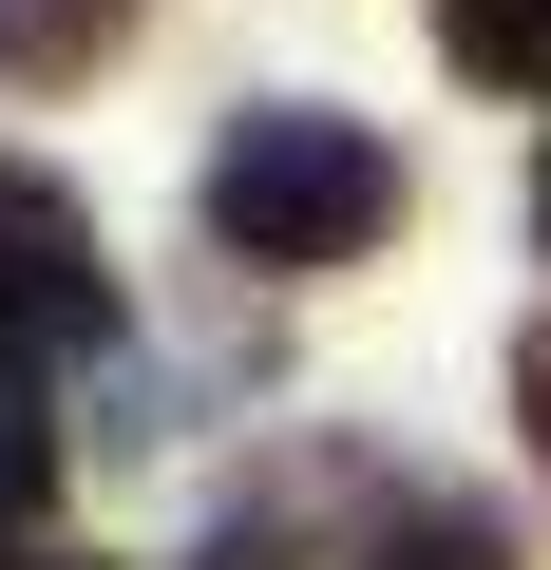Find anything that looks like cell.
Segmentation results:
<instances>
[{
	"mask_svg": "<svg viewBox=\"0 0 551 570\" xmlns=\"http://www.w3.org/2000/svg\"><path fill=\"white\" fill-rule=\"evenodd\" d=\"M400 228V153L324 96H247L209 134V247L228 266H362Z\"/></svg>",
	"mask_w": 551,
	"mask_h": 570,
	"instance_id": "obj_1",
	"label": "cell"
},
{
	"mask_svg": "<svg viewBox=\"0 0 551 570\" xmlns=\"http://www.w3.org/2000/svg\"><path fill=\"white\" fill-rule=\"evenodd\" d=\"M0 343H39V362H96V343H115L96 209H77L58 171H0Z\"/></svg>",
	"mask_w": 551,
	"mask_h": 570,
	"instance_id": "obj_2",
	"label": "cell"
},
{
	"mask_svg": "<svg viewBox=\"0 0 551 570\" xmlns=\"http://www.w3.org/2000/svg\"><path fill=\"white\" fill-rule=\"evenodd\" d=\"M362 570H513V513H475V494H381Z\"/></svg>",
	"mask_w": 551,
	"mask_h": 570,
	"instance_id": "obj_3",
	"label": "cell"
},
{
	"mask_svg": "<svg viewBox=\"0 0 551 570\" xmlns=\"http://www.w3.org/2000/svg\"><path fill=\"white\" fill-rule=\"evenodd\" d=\"M437 58L494 96H551V0H437Z\"/></svg>",
	"mask_w": 551,
	"mask_h": 570,
	"instance_id": "obj_4",
	"label": "cell"
},
{
	"mask_svg": "<svg viewBox=\"0 0 551 570\" xmlns=\"http://www.w3.org/2000/svg\"><path fill=\"white\" fill-rule=\"evenodd\" d=\"M134 39V0H0V77H96Z\"/></svg>",
	"mask_w": 551,
	"mask_h": 570,
	"instance_id": "obj_5",
	"label": "cell"
},
{
	"mask_svg": "<svg viewBox=\"0 0 551 570\" xmlns=\"http://www.w3.org/2000/svg\"><path fill=\"white\" fill-rule=\"evenodd\" d=\"M39 513H58V438H39L20 400H0V570L39 551Z\"/></svg>",
	"mask_w": 551,
	"mask_h": 570,
	"instance_id": "obj_6",
	"label": "cell"
},
{
	"mask_svg": "<svg viewBox=\"0 0 551 570\" xmlns=\"http://www.w3.org/2000/svg\"><path fill=\"white\" fill-rule=\"evenodd\" d=\"M513 419H532V475H551V324L513 343Z\"/></svg>",
	"mask_w": 551,
	"mask_h": 570,
	"instance_id": "obj_7",
	"label": "cell"
},
{
	"mask_svg": "<svg viewBox=\"0 0 551 570\" xmlns=\"http://www.w3.org/2000/svg\"><path fill=\"white\" fill-rule=\"evenodd\" d=\"M532 209H551V171H532Z\"/></svg>",
	"mask_w": 551,
	"mask_h": 570,
	"instance_id": "obj_8",
	"label": "cell"
},
{
	"mask_svg": "<svg viewBox=\"0 0 551 570\" xmlns=\"http://www.w3.org/2000/svg\"><path fill=\"white\" fill-rule=\"evenodd\" d=\"M58 570H77V551H58Z\"/></svg>",
	"mask_w": 551,
	"mask_h": 570,
	"instance_id": "obj_9",
	"label": "cell"
}]
</instances>
